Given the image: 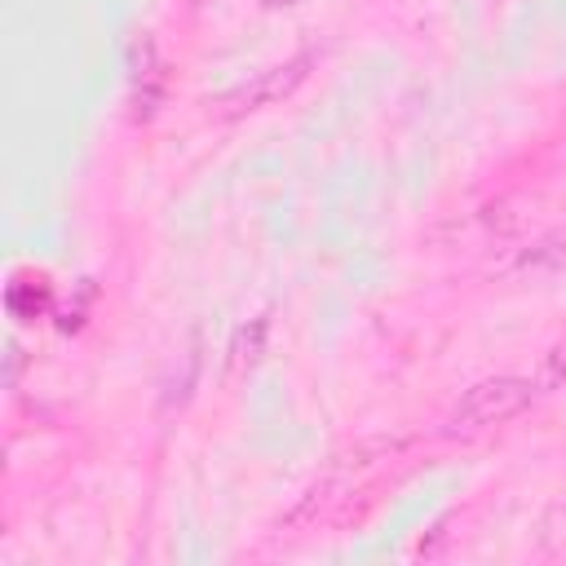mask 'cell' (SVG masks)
Returning a JSON list of instances; mask_svg holds the SVG:
<instances>
[{"label":"cell","instance_id":"obj_1","mask_svg":"<svg viewBox=\"0 0 566 566\" xmlns=\"http://www.w3.org/2000/svg\"><path fill=\"white\" fill-rule=\"evenodd\" d=\"M411 438L389 433V438H363L354 447H345L340 455H332V464L305 486V495L296 500V509L287 513V526H314L323 517H332L371 473H380L385 464H394L407 451Z\"/></svg>","mask_w":566,"mask_h":566},{"label":"cell","instance_id":"obj_2","mask_svg":"<svg viewBox=\"0 0 566 566\" xmlns=\"http://www.w3.org/2000/svg\"><path fill=\"white\" fill-rule=\"evenodd\" d=\"M535 389L539 385L526 380V376H486V380L469 385L455 398V407L442 420V433L447 438H478V433H486V429L522 416L535 402Z\"/></svg>","mask_w":566,"mask_h":566},{"label":"cell","instance_id":"obj_3","mask_svg":"<svg viewBox=\"0 0 566 566\" xmlns=\"http://www.w3.org/2000/svg\"><path fill=\"white\" fill-rule=\"evenodd\" d=\"M314 62H318V53H314V49H301L296 57H287V62H279V66L256 71L252 80H243V84H234V88L208 97V115H217V119H239V115H252V111H261V106H274V102H283V97H292V93L310 80Z\"/></svg>","mask_w":566,"mask_h":566},{"label":"cell","instance_id":"obj_4","mask_svg":"<svg viewBox=\"0 0 566 566\" xmlns=\"http://www.w3.org/2000/svg\"><path fill=\"white\" fill-rule=\"evenodd\" d=\"M164 93H168V71H164L159 44H155V35L142 31L128 49V115H133V124H150L164 106Z\"/></svg>","mask_w":566,"mask_h":566},{"label":"cell","instance_id":"obj_5","mask_svg":"<svg viewBox=\"0 0 566 566\" xmlns=\"http://www.w3.org/2000/svg\"><path fill=\"white\" fill-rule=\"evenodd\" d=\"M4 310H9V318H18V323L44 318V314L53 310V287H49V279H44V274H13L9 287H4Z\"/></svg>","mask_w":566,"mask_h":566},{"label":"cell","instance_id":"obj_6","mask_svg":"<svg viewBox=\"0 0 566 566\" xmlns=\"http://www.w3.org/2000/svg\"><path fill=\"white\" fill-rule=\"evenodd\" d=\"M265 318H252L248 327H239L234 332V345H230V358H234V367H252L256 358H261V349H265Z\"/></svg>","mask_w":566,"mask_h":566},{"label":"cell","instance_id":"obj_7","mask_svg":"<svg viewBox=\"0 0 566 566\" xmlns=\"http://www.w3.org/2000/svg\"><path fill=\"white\" fill-rule=\"evenodd\" d=\"M535 385H539V389H562V385H566V336H562V340H553V345L544 349Z\"/></svg>","mask_w":566,"mask_h":566},{"label":"cell","instance_id":"obj_8","mask_svg":"<svg viewBox=\"0 0 566 566\" xmlns=\"http://www.w3.org/2000/svg\"><path fill=\"white\" fill-rule=\"evenodd\" d=\"M195 4H203V0H195Z\"/></svg>","mask_w":566,"mask_h":566}]
</instances>
